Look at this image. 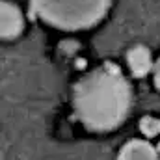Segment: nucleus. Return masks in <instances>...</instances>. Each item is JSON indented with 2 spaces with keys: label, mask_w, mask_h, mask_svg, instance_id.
I'll return each mask as SVG.
<instances>
[{
  "label": "nucleus",
  "mask_w": 160,
  "mask_h": 160,
  "mask_svg": "<svg viewBox=\"0 0 160 160\" xmlns=\"http://www.w3.org/2000/svg\"><path fill=\"white\" fill-rule=\"evenodd\" d=\"M132 89L116 63H102L78 80L73 91L77 119L89 130L106 132L127 119Z\"/></svg>",
  "instance_id": "nucleus-1"
},
{
  "label": "nucleus",
  "mask_w": 160,
  "mask_h": 160,
  "mask_svg": "<svg viewBox=\"0 0 160 160\" xmlns=\"http://www.w3.org/2000/svg\"><path fill=\"white\" fill-rule=\"evenodd\" d=\"M108 8L110 0H32V13L39 21L67 32L95 26Z\"/></svg>",
  "instance_id": "nucleus-2"
},
{
  "label": "nucleus",
  "mask_w": 160,
  "mask_h": 160,
  "mask_svg": "<svg viewBox=\"0 0 160 160\" xmlns=\"http://www.w3.org/2000/svg\"><path fill=\"white\" fill-rule=\"evenodd\" d=\"M0 32L4 39H13L22 32V13L19 11L17 6H13L11 2H2V9H0Z\"/></svg>",
  "instance_id": "nucleus-3"
},
{
  "label": "nucleus",
  "mask_w": 160,
  "mask_h": 160,
  "mask_svg": "<svg viewBox=\"0 0 160 160\" xmlns=\"http://www.w3.org/2000/svg\"><path fill=\"white\" fill-rule=\"evenodd\" d=\"M118 160H158V155L149 142L130 140L121 147Z\"/></svg>",
  "instance_id": "nucleus-4"
},
{
  "label": "nucleus",
  "mask_w": 160,
  "mask_h": 160,
  "mask_svg": "<svg viewBox=\"0 0 160 160\" xmlns=\"http://www.w3.org/2000/svg\"><path fill=\"white\" fill-rule=\"evenodd\" d=\"M128 67L132 71V75L136 77H145L155 65L151 60V52L145 47H134L128 52Z\"/></svg>",
  "instance_id": "nucleus-5"
},
{
  "label": "nucleus",
  "mask_w": 160,
  "mask_h": 160,
  "mask_svg": "<svg viewBox=\"0 0 160 160\" xmlns=\"http://www.w3.org/2000/svg\"><path fill=\"white\" fill-rule=\"evenodd\" d=\"M153 71H155V84H157V88L160 89V58L157 60V63H155Z\"/></svg>",
  "instance_id": "nucleus-6"
}]
</instances>
